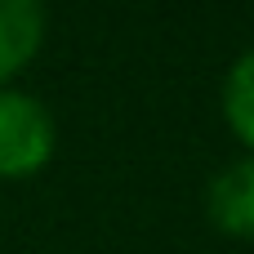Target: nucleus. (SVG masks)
<instances>
[{"label": "nucleus", "mask_w": 254, "mask_h": 254, "mask_svg": "<svg viewBox=\"0 0 254 254\" xmlns=\"http://www.w3.org/2000/svg\"><path fill=\"white\" fill-rule=\"evenodd\" d=\"M54 147H58V129L49 107L36 94L4 85L0 89V179L9 183L36 179L54 161Z\"/></svg>", "instance_id": "obj_1"}, {"label": "nucleus", "mask_w": 254, "mask_h": 254, "mask_svg": "<svg viewBox=\"0 0 254 254\" xmlns=\"http://www.w3.org/2000/svg\"><path fill=\"white\" fill-rule=\"evenodd\" d=\"M45 0H0V89L13 85L45 49Z\"/></svg>", "instance_id": "obj_2"}, {"label": "nucleus", "mask_w": 254, "mask_h": 254, "mask_svg": "<svg viewBox=\"0 0 254 254\" xmlns=\"http://www.w3.org/2000/svg\"><path fill=\"white\" fill-rule=\"evenodd\" d=\"M205 214L214 232L232 241H254V156L228 161L205 188Z\"/></svg>", "instance_id": "obj_3"}, {"label": "nucleus", "mask_w": 254, "mask_h": 254, "mask_svg": "<svg viewBox=\"0 0 254 254\" xmlns=\"http://www.w3.org/2000/svg\"><path fill=\"white\" fill-rule=\"evenodd\" d=\"M219 103H223V121L232 129V138L246 147V156H254V45L232 58Z\"/></svg>", "instance_id": "obj_4"}]
</instances>
